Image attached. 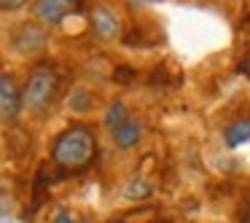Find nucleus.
I'll list each match as a JSON object with an SVG mask.
<instances>
[{"label": "nucleus", "mask_w": 250, "mask_h": 223, "mask_svg": "<svg viewBox=\"0 0 250 223\" xmlns=\"http://www.w3.org/2000/svg\"><path fill=\"white\" fill-rule=\"evenodd\" d=\"M97 153V137L89 126L73 124L51 145V162L62 169H83Z\"/></svg>", "instance_id": "1"}, {"label": "nucleus", "mask_w": 250, "mask_h": 223, "mask_svg": "<svg viewBox=\"0 0 250 223\" xmlns=\"http://www.w3.org/2000/svg\"><path fill=\"white\" fill-rule=\"evenodd\" d=\"M62 86H65V73L54 65L51 60H43L33 67L27 83H24L22 92V105L35 113H43V110L51 108L57 97L62 94Z\"/></svg>", "instance_id": "2"}, {"label": "nucleus", "mask_w": 250, "mask_h": 223, "mask_svg": "<svg viewBox=\"0 0 250 223\" xmlns=\"http://www.w3.org/2000/svg\"><path fill=\"white\" fill-rule=\"evenodd\" d=\"M81 8H83V0H35L33 17L46 24H57L70 14L81 11Z\"/></svg>", "instance_id": "3"}, {"label": "nucleus", "mask_w": 250, "mask_h": 223, "mask_svg": "<svg viewBox=\"0 0 250 223\" xmlns=\"http://www.w3.org/2000/svg\"><path fill=\"white\" fill-rule=\"evenodd\" d=\"M46 43H49V35H46L35 22H24L22 27H17V33H14V46H17L22 54L43 51Z\"/></svg>", "instance_id": "4"}, {"label": "nucleus", "mask_w": 250, "mask_h": 223, "mask_svg": "<svg viewBox=\"0 0 250 223\" xmlns=\"http://www.w3.org/2000/svg\"><path fill=\"white\" fill-rule=\"evenodd\" d=\"M22 105V94L14 81V76H0V116L3 119H14Z\"/></svg>", "instance_id": "5"}, {"label": "nucleus", "mask_w": 250, "mask_h": 223, "mask_svg": "<svg viewBox=\"0 0 250 223\" xmlns=\"http://www.w3.org/2000/svg\"><path fill=\"white\" fill-rule=\"evenodd\" d=\"M92 24H94V30H97V35L105 41L119 35V19H116V14L105 6H97L92 11Z\"/></svg>", "instance_id": "6"}, {"label": "nucleus", "mask_w": 250, "mask_h": 223, "mask_svg": "<svg viewBox=\"0 0 250 223\" xmlns=\"http://www.w3.org/2000/svg\"><path fill=\"white\" fill-rule=\"evenodd\" d=\"M143 135V124L140 121H126V124H121L119 129H113V140L119 148H132L137 140H140Z\"/></svg>", "instance_id": "7"}, {"label": "nucleus", "mask_w": 250, "mask_h": 223, "mask_svg": "<svg viewBox=\"0 0 250 223\" xmlns=\"http://www.w3.org/2000/svg\"><path fill=\"white\" fill-rule=\"evenodd\" d=\"M248 140H250V119H242V121H237V124H231L226 129V145L229 148H237Z\"/></svg>", "instance_id": "8"}, {"label": "nucleus", "mask_w": 250, "mask_h": 223, "mask_svg": "<svg viewBox=\"0 0 250 223\" xmlns=\"http://www.w3.org/2000/svg\"><path fill=\"white\" fill-rule=\"evenodd\" d=\"M126 121H129V110H126L124 102H113L108 108V113H105V126H110V129H119Z\"/></svg>", "instance_id": "9"}, {"label": "nucleus", "mask_w": 250, "mask_h": 223, "mask_svg": "<svg viewBox=\"0 0 250 223\" xmlns=\"http://www.w3.org/2000/svg\"><path fill=\"white\" fill-rule=\"evenodd\" d=\"M126 196L129 199H146V196H151V188L146 183H140V180H135V183L126 185Z\"/></svg>", "instance_id": "10"}, {"label": "nucleus", "mask_w": 250, "mask_h": 223, "mask_svg": "<svg viewBox=\"0 0 250 223\" xmlns=\"http://www.w3.org/2000/svg\"><path fill=\"white\" fill-rule=\"evenodd\" d=\"M113 81H119V83L135 81V70H129V67H119V70L113 73Z\"/></svg>", "instance_id": "11"}, {"label": "nucleus", "mask_w": 250, "mask_h": 223, "mask_svg": "<svg viewBox=\"0 0 250 223\" xmlns=\"http://www.w3.org/2000/svg\"><path fill=\"white\" fill-rule=\"evenodd\" d=\"M24 3H27V0H0V11H17Z\"/></svg>", "instance_id": "12"}, {"label": "nucleus", "mask_w": 250, "mask_h": 223, "mask_svg": "<svg viewBox=\"0 0 250 223\" xmlns=\"http://www.w3.org/2000/svg\"><path fill=\"white\" fill-rule=\"evenodd\" d=\"M54 223H76V221H73V215H70V212L60 210V212H57V218H54Z\"/></svg>", "instance_id": "13"}, {"label": "nucleus", "mask_w": 250, "mask_h": 223, "mask_svg": "<svg viewBox=\"0 0 250 223\" xmlns=\"http://www.w3.org/2000/svg\"><path fill=\"white\" fill-rule=\"evenodd\" d=\"M242 223H250V196L245 202V210H242Z\"/></svg>", "instance_id": "14"}, {"label": "nucleus", "mask_w": 250, "mask_h": 223, "mask_svg": "<svg viewBox=\"0 0 250 223\" xmlns=\"http://www.w3.org/2000/svg\"><path fill=\"white\" fill-rule=\"evenodd\" d=\"M110 223H126V221H110Z\"/></svg>", "instance_id": "15"}]
</instances>
